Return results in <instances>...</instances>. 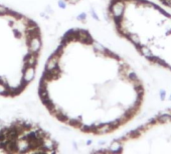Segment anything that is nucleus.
Returning <instances> with one entry per match:
<instances>
[{
  "label": "nucleus",
  "mask_w": 171,
  "mask_h": 154,
  "mask_svg": "<svg viewBox=\"0 0 171 154\" xmlns=\"http://www.w3.org/2000/svg\"><path fill=\"white\" fill-rule=\"evenodd\" d=\"M125 10V3L123 1H112V4L110 6V11L114 18H121L124 14Z\"/></svg>",
  "instance_id": "1"
},
{
  "label": "nucleus",
  "mask_w": 171,
  "mask_h": 154,
  "mask_svg": "<svg viewBox=\"0 0 171 154\" xmlns=\"http://www.w3.org/2000/svg\"><path fill=\"white\" fill-rule=\"evenodd\" d=\"M28 48H29V52L31 53H37L39 52L41 47V39L39 36H33V37L28 39Z\"/></svg>",
  "instance_id": "2"
},
{
  "label": "nucleus",
  "mask_w": 171,
  "mask_h": 154,
  "mask_svg": "<svg viewBox=\"0 0 171 154\" xmlns=\"http://www.w3.org/2000/svg\"><path fill=\"white\" fill-rule=\"evenodd\" d=\"M35 75V68L34 66H25L23 68V83L27 84V83L31 82L34 78Z\"/></svg>",
  "instance_id": "3"
},
{
  "label": "nucleus",
  "mask_w": 171,
  "mask_h": 154,
  "mask_svg": "<svg viewBox=\"0 0 171 154\" xmlns=\"http://www.w3.org/2000/svg\"><path fill=\"white\" fill-rule=\"evenodd\" d=\"M60 55H58L56 53H54L50 57L48 58L46 62V65H45V70L47 71H50V70L54 69L58 66V62H60Z\"/></svg>",
  "instance_id": "4"
},
{
  "label": "nucleus",
  "mask_w": 171,
  "mask_h": 154,
  "mask_svg": "<svg viewBox=\"0 0 171 154\" xmlns=\"http://www.w3.org/2000/svg\"><path fill=\"white\" fill-rule=\"evenodd\" d=\"M77 40L83 43H87V44H92L94 41L90 34L85 30H77Z\"/></svg>",
  "instance_id": "5"
},
{
  "label": "nucleus",
  "mask_w": 171,
  "mask_h": 154,
  "mask_svg": "<svg viewBox=\"0 0 171 154\" xmlns=\"http://www.w3.org/2000/svg\"><path fill=\"white\" fill-rule=\"evenodd\" d=\"M37 54L35 53H31L29 52L24 58V63H25V66H35L37 63Z\"/></svg>",
  "instance_id": "6"
},
{
  "label": "nucleus",
  "mask_w": 171,
  "mask_h": 154,
  "mask_svg": "<svg viewBox=\"0 0 171 154\" xmlns=\"http://www.w3.org/2000/svg\"><path fill=\"white\" fill-rule=\"evenodd\" d=\"M107 151L108 152H113V153L121 152L122 151V145H121V142H120L119 140H115V141H113Z\"/></svg>",
  "instance_id": "7"
},
{
  "label": "nucleus",
  "mask_w": 171,
  "mask_h": 154,
  "mask_svg": "<svg viewBox=\"0 0 171 154\" xmlns=\"http://www.w3.org/2000/svg\"><path fill=\"white\" fill-rule=\"evenodd\" d=\"M113 129V127L111 126L110 123H106V124H101L99 126H97L96 128V133H100V134H103V133H107L109 131H111Z\"/></svg>",
  "instance_id": "8"
},
{
  "label": "nucleus",
  "mask_w": 171,
  "mask_h": 154,
  "mask_svg": "<svg viewBox=\"0 0 171 154\" xmlns=\"http://www.w3.org/2000/svg\"><path fill=\"white\" fill-rule=\"evenodd\" d=\"M156 120L160 123H167L171 121V114L170 113H161L156 117Z\"/></svg>",
  "instance_id": "9"
},
{
  "label": "nucleus",
  "mask_w": 171,
  "mask_h": 154,
  "mask_svg": "<svg viewBox=\"0 0 171 154\" xmlns=\"http://www.w3.org/2000/svg\"><path fill=\"white\" fill-rule=\"evenodd\" d=\"M138 48L140 49V52H141L145 57H147L149 59L153 57V53L151 52V50H150L147 46H141V45H140V46H138Z\"/></svg>",
  "instance_id": "10"
},
{
  "label": "nucleus",
  "mask_w": 171,
  "mask_h": 154,
  "mask_svg": "<svg viewBox=\"0 0 171 154\" xmlns=\"http://www.w3.org/2000/svg\"><path fill=\"white\" fill-rule=\"evenodd\" d=\"M127 37H128L129 39H130V40L132 41V42L134 43L137 47L140 46V38H139V36H138V35H136V34L127 33Z\"/></svg>",
  "instance_id": "11"
},
{
  "label": "nucleus",
  "mask_w": 171,
  "mask_h": 154,
  "mask_svg": "<svg viewBox=\"0 0 171 154\" xmlns=\"http://www.w3.org/2000/svg\"><path fill=\"white\" fill-rule=\"evenodd\" d=\"M7 94H9V87H7V85L4 82H2L1 79H0V95Z\"/></svg>",
  "instance_id": "12"
},
{
  "label": "nucleus",
  "mask_w": 171,
  "mask_h": 154,
  "mask_svg": "<svg viewBox=\"0 0 171 154\" xmlns=\"http://www.w3.org/2000/svg\"><path fill=\"white\" fill-rule=\"evenodd\" d=\"M93 46H94V48H95V50L96 51H98V52H101V53H104L105 54V51H106V48L104 46H103L101 43H99V42H96V41H93Z\"/></svg>",
  "instance_id": "13"
},
{
  "label": "nucleus",
  "mask_w": 171,
  "mask_h": 154,
  "mask_svg": "<svg viewBox=\"0 0 171 154\" xmlns=\"http://www.w3.org/2000/svg\"><path fill=\"white\" fill-rule=\"evenodd\" d=\"M9 12V9H7L6 7L2 6V5H0V15H6L8 14Z\"/></svg>",
  "instance_id": "14"
},
{
  "label": "nucleus",
  "mask_w": 171,
  "mask_h": 154,
  "mask_svg": "<svg viewBox=\"0 0 171 154\" xmlns=\"http://www.w3.org/2000/svg\"><path fill=\"white\" fill-rule=\"evenodd\" d=\"M128 77H129V79H130L131 81H133V82H135V81H137L138 80V77H137V75L135 73H130V74H128Z\"/></svg>",
  "instance_id": "15"
},
{
  "label": "nucleus",
  "mask_w": 171,
  "mask_h": 154,
  "mask_svg": "<svg viewBox=\"0 0 171 154\" xmlns=\"http://www.w3.org/2000/svg\"><path fill=\"white\" fill-rule=\"evenodd\" d=\"M85 17H87V14L85 13H82L78 16V20H85Z\"/></svg>",
  "instance_id": "16"
},
{
  "label": "nucleus",
  "mask_w": 171,
  "mask_h": 154,
  "mask_svg": "<svg viewBox=\"0 0 171 154\" xmlns=\"http://www.w3.org/2000/svg\"><path fill=\"white\" fill-rule=\"evenodd\" d=\"M58 6H60L62 9H64V8H66V3H64V0H60V2H58Z\"/></svg>",
  "instance_id": "17"
},
{
  "label": "nucleus",
  "mask_w": 171,
  "mask_h": 154,
  "mask_svg": "<svg viewBox=\"0 0 171 154\" xmlns=\"http://www.w3.org/2000/svg\"><path fill=\"white\" fill-rule=\"evenodd\" d=\"M160 96H161V99H165V97H166V93H165L164 90L160 91Z\"/></svg>",
  "instance_id": "18"
},
{
  "label": "nucleus",
  "mask_w": 171,
  "mask_h": 154,
  "mask_svg": "<svg viewBox=\"0 0 171 154\" xmlns=\"http://www.w3.org/2000/svg\"><path fill=\"white\" fill-rule=\"evenodd\" d=\"M68 3H71V4H75V3L79 2V0H68Z\"/></svg>",
  "instance_id": "19"
},
{
  "label": "nucleus",
  "mask_w": 171,
  "mask_h": 154,
  "mask_svg": "<svg viewBox=\"0 0 171 154\" xmlns=\"http://www.w3.org/2000/svg\"><path fill=\"white\" fill-rule=\"evenodd\" d=\"M92 15H93V16H94V18H95V19H98V15H97L96 13H95V11H94V10H92Z\"/></svg>",
  "instance_id": "20"
},
{
  "label": "nucleus",
  "mask_w": 171,
  "mask_h": 154,
  "mask_svg": "<svg viewBox=\"0 0 171 154\" xmlns=\"http://www.w3.org/2000/svg\"><path fill=\"white\" fill-rule=\"evenodd\" d=\"M91 143H92V141H91V140H89V141L88 142H87V144H88V145H90V144Z\"/></svg>",
  "instance_id": "21"
},
{
  "label": "nucleus",
  "mask_w": 171,
  "mask_h": 154,
  "mask_svg": "<svg viewBox=\"0 0 171 154\" xmlns=\"http://www.w3.org/2000/svg\"><path fill=\"white\" fill-rule=\"evenodd\" d=\"M169 99H170V100H171V95H170V96H169Z\"/></svg>",
  "instance_id": "22"
}]
</instances>
